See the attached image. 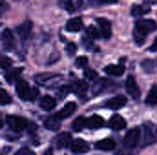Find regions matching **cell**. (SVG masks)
<instances>
[{
	"instance_id": "25",
	"label": "cell",
	"mask_w": 157,
	"mask_h": 155,
	"mask_svg": "<svg viewBox=\"0 0 157 155\" xmlns=\"http://www.w3.org/2000/svg\"><path fill=\"white\" fill-rule=\"evenodd\" d=\"M106 86H110V82L106 80V78H102V80H97V84H95V88H91V91H93V95H99Z\"/></svg>"
},
{
	"instance_id": "2",
	"label": "cell",
	"mask_w": 157,
	"mask_h": 155,
	"mask_svg": "<svg viewBox=\"0 0 157 155\" xmlns=\"http://www.w3.org/2000/svg\"><path fill=\"white\" fill-rule=\"evenodd\" d=\"M141 137H143V146H150L157 139V126L154 122H144L141 128Z\"/></svg>"
},
{
	"instance_id": "5",
	"label": "cell",
	"mask_w": 157,
	"mask_h": 155,
	"mask_svg": "<svg viewBox=\"0 0 157 155\" xmlns=\"http://www.w3.org/2000/svg\"><path fill=\"white\" fill-rule=\"evenodd\" d=\"M141 141V128H132L126 135H124V146L126 148H135Z\"/></svg>"
},
{
	"instance_id": "17",
	"label": "cell",
	"mask_w": 157,
	"mask_h": 155,
	"mask_svg": "<svg viewBox=\"0 0 157 155\" xmlns=\"http://www.w3.org/2000/svg\"><path fill=\"white\" fill-rule=\"evenodd\" d=\"M97 148L102 152H112V150H115V141L113 139H102L97 142Z\"/></svg>"
},
{
	"instance_id": "13",
	"label": "cell",
	"mask_w": 157,
	"mask_h": 155,
	"mask_svg": "<svg viewBox=\"0 0 157 155\" xmlns=\"http://www.w3.org/2000/svg\"><path fill=\"white\" fill-rule=\"evenodd\" d=\"M108 126L112 128V130H124L126 128V120L122 119L121 115H113L112 119H110V122H108Z\"/></svg>"
},
{
	"instance_id": "8",
	"label": "cell",
	"mask_w": 157,
	"mask_h": 155,
	"mask_svg": "<svg viewBox=\"0 0 157 155\" xmlns=\"http://www.w3.org/2000/svg\"><path fill=\"white\" fill-rule=\"evenodd\" d=\"M71 152L73 153H78V155H82V153H86L88 150H90V146H88V142L86 141H82V139H75V141H71Z\"/></svg>"
},
{
	"instance_id": "37",
	"label": "cell",
	"mask_w": 157,
	"mask_h": 155,
	"mask_svg": "<svg viewBox=\"0 0 157 155\" xmlns=\"http://www.w3.org/2000/svg\"><path fill=\"white\" fill-rule=\"evenodd\" d=\"M44 155H53V153H51V152H49V150H48V152H46V153H44Z\"/></svg>"
},
{
	"instance_id": "35",
	"label": "cell",
	"mask_w": 157,
	"mask_h": 155,
	"mask_svg": "<svg viewBox=\"0 0 157 155\" xmlns=\"http://www.w3.org/2000/svg\"><path fill=\"white\" fill-rule=\"evenodd\" d=\"M68 51H70V53H73V51H75V46H73V44H71V42H70V44H68Z\"/></svg>"
},
{
	"instance_id": "21",
	"label": "cell",
	"mask_w": 157,
	"mask_h": 155,
	"mask_svg": "<svg viewBox=\"0 0 157 155\" xmlns=\"http://www.w3.org/2000/svg\"><path fill=\"white\" fill-rule=\"evenodd\" d=\"M82 6H84V4H82L80 0H71V2L68 0V2H62V7L68 9V11H77V9H80Z\"/></svg>"
},
{
	"instance_id": "33",
	"label": "cell",
	"mask_w": 157,
	"mask_h": 155,
	"mask_svg": "<svg viewBox=\"0 0 157 155\" xmlns=\"http://www.w3.org/2000/svg\"><path fill=\"white\" fill-rule=\"evenodd\" d=\"M15 155H35V153H33L29 148H20V150H18V152H17Z\"/></svg>"
},
{
	"instance_id": "18",
	"label": "cell",
	"mask_w": 157,
	"mask_h": 155,
	"mask_svg": "<svg viewBox=\"0 0 157 155\" xmlns=\"http://www.w3.org/2000/svg\"><path fill=\"white\" fill-rule=\"evenodd\" d=\"M104 73H108V75H112V77H119V75H122L124 73V64H117V66H106L104 68Z\"/></svg>"
},
{
	"instance_id": "6",
	"label": "cell",
	"mask_w": 157,
	"mask_h": 155,
	"mask_svg": "<svg viewBox=\"0 0 157 155\" xmlns=\"http://www.w3.org/2000/svg\"><path fill=\"white\" fill-rule=\"evenodd\" d=\"M97 29H99V35L102 39H110L112 37V22L106 20V18H99L97 20Z\"/></svg>"
},
{
	"instance_id": "20",
	"label": "cell",
	"mask_w": 157,
	"mask_h": 155,
	"mask_svg": "<svg viewBox=\"0 0 157 155\" xmlns=\"http://www.w3.org/2000/svg\"><path fill=\"white\" fill-rule=\"evenodd\" d=\"M124 104H126V99H124V97H113V99L108 100L106 106H108L110 110H119V108H122Z\"/></svg>"
},
{
	"instance_id": "10",
	"label": "cell",
	"mask_w": 157,
	"mask_h": 155,
	"mask_svg": "<svg viewBox=\"0 0 157 155\" xmlns=\"http://www.w3.org/2000/svg\"><path fill=\"white\" fill-rule=\"evenodd\" d=\"M71 146V135L70 133H60L55 139V148H70Z\"/></svg>"
},
{
	"instance_id": "30",
	"label": "cell",
	"mask_w": 157,
	"mask_h": 155,
	"mask_svg": "<svg viewBox=\"0 0 157 155\" xmlns=\"http://www.w3.org/2000/svg\"><path fill=\"white\" fill-rule=\"evenodd\" d=\"M75 66H77V68H86V66H88V59H86V57H78L77 62H75Z\"/></svg>"
},
{
	"instance_id": "11",
	"label": "cell",
	"mask_w": 157,
	"mask_h": 155,
	"mask_svg": "<svg viewBox=\"0 0 157 155\" xmlns=\"http://www.w3.org/2000/svg\"><path fill=\"white\" fill-rule=\"evenodd\" d=\"M66 29L71 31V33H77V31H80V29H84V24H82V20H80L78 17H75V18H70V20H68Z\"/></svg>"
},
{
	"instance_id": "22",
	"label": "cell",
	"mask_w": 157,
	"mask_h": 155,
	"mask_svg": "<svg viewBox=\"0 0 157 155\" xmlns=\"http://www.w3.org/2000/svg\"><path fill=\"white\" fill-rule=\"evenodd\" d=\"M150 9V4H143V6H132V15L133 17H141V15H144L146 11Z\"/></svg>"
},
{
	"instance_id": "28",
	"label": "cell",
	"mask_w": 157,
	"mask_h": 155,
	"mask_svg": "<svg viewBox=\"0 0 157 155\" xmlns=\"http://www.w3.org/2000/svg\"><path fill=\"white\" fill-rule=\"evenodd\" d=\"M0 104H4V106L11 104V95L6 89H0Z\"/></svg>"
},
{
	"instance_id": "23",
	"label": "cell",
	"mask_w": 157,
	"mask_h": 155,
	"mask_svg": "<svg viewBox=\"0 0 157 155\" xmlns=\"http://www.w3.org/2000/svg\"><path fill=\"white\" fill-rule=\"evenodd\" d=\"M146 104L148 106H155L157 104V86H152V89H150V93L146 97Z\"/></svg>"
},
{
	"instance_id": "1",
	"label": "cell",
	"mask_w": 157,
	"mask_h": 155,
	"mask_svg": "<svg viewBox=\"0 0 157 155\" xmlns=\"http://www.w3.org/2000/svg\"><path fill=\"white\" fill-rule=\"evenodd\" d=\"M155 29H157L155 20H143V18H139L135 22V28H133V39L137 42V46H141L144 42V39H146V35L155 31Z\"/></svg>"
},
{
	"instance_id": "27",
	"label": "cell",
	"mask_w": 157,
	"mask_h": 155,
	"mask_svg": "<svg viewBox=\"0 0 157 155\" xmlns=\"http://www.w3.org/2000/svg\"><path fill=\"white\" fill-rule=\"evenodd\" d=\"M84 126H86V117H78V119H75V120H73V124H71L73 131H80Z\"/></svg>"
},
{
	"instance_id": "3",
	"label": "cell",
	"mask_w": 157,
	"mask_h": 155,
	"mask_svg": "<svg viewBox=\"0 0 157 155\" xmlns=\"http://www.w3.org/2000/svg\"><path fill=\"white\" fill-rule=\"evenodd\" d=\"M17 93L24 100H35L39 97V89L37 88H31L28 82H17Z\"/></svg>"
},
{
	"instance_id": "15",
	"label": "cell",
	"mask_w": 157,
	"mask_h": 155,
	"mask_svg": "<svg viewBox=\"0 0 157 155\" xmlns=\"http://www.w3.org/2000/svg\"><path fill=\"white\" fill-rule=\"evenodd\" d=\"M2 42H4V47H6V49H13V47H15V40H13L11 29H4V31H2Z\"/></svg>"
},
{
	"instance_id": "32",
	"label": "cell",
	"mask_w": 157,
	"mask_h": 155,
	"mask_svg": "<svg viewBox=\"0 0 157 155\" xmlns=\"http://www.w3.org/2000/svg\"><path fill=\"white\" fill-rule=\"evenodd\" d=\"M9 66H11V60H9V59H4V57H0V68L7 70Z\"/></svg>"
},
{
	"instance_id": "39",
	"label": "cell",
	"mask_w": 157,
	"mask_h": 155,
	"mask_svg": "<svg viewBox=\"0 0 157 155\" xmlns=\"http://www.w3.org/2000/svg\"><path fill=\"white\" fill-rule=\"evenodd\" d=\"M0 155H2V153H0Z\"/></svg>"
},
{
	"instance_id": "38",
	"label": "cell",
	"mask_w": 157,
	"mask_h": 155,
	"mask_svg": "<svg viewBox=\"0 0 157 155\" xmlns=\"http://www.w3.org/2000/svg\"><path fill=\"white\" fill-rule=\"evenodd\" d=\"M2 124H4V120H2V117H0V128H2Z\"/></svg>"
},
{
	"instance_id": "14",
	"label": "cell",
	"mask_w": 157,
	"mask_h": 155,
	"mask_svg": "<svg viewBox=\"0 0 157 155\" xmlns=\"http://www.w3.org/2000/svg\"><path fill=\"white\" fill-rule=\"evenodd\" d=\"M55 106H57V100H55V97H49V95H46V97H42V99H40V108H42V110H46V112H51Z\"/></svg>"
},
{
	"instance_id": "31",
	"label": "cell",
	"mask_w": 157,
	"mask_h": 155,
	"mask_svg": "<svg viewBox=\"0 0 157 155\" xmlns=\"http://www.w3.org/2000/svg\"><path fill=\"white\" fill-rule=\"evenodd\" d=\"M86 78H88V80H97V73H95L93 70H88V68H86Z\"/></svg>"
},
{
	"instance_id": "24",
	"label": "cell",
	"mask_w": 157,
	"mask_h": 155,
	"mask_svg": "<svg viewBox=\"0 0 157 155\" xmlns=\"http://www.w3.org/2000/svg\"><path fill=\"white\" fill-rule=\"evenodd\" d=\"M46 128H49V130L57 131V130L60 128V120H59L57 117H49V119H46Z\"/></svg>"
},
{
	"instance_id": "7",
	"label": "cell",
	"mask_w": 157,
	"mask_h": 155,
	"mask_svg": "<svg viewBox=\"0 0 157 155\" xmlns=\"http://www.w3.org/2000/svg\"><path fill=\"white\" fill-rule=\"evenodd\" d=\"M75 110H77V104H75V102H68V104H66V106H64V108H62V110H60L55 117H57L59 120H64V119H68V117L73 115V113H75Z\"/></svg>"
},
{
	"instance_id": "9",
	"label": "cell",
	"mask_w": 157,
	"mask_h": 155,
	"mask_svg": "<svg viewBox=\"0 0 157 155\" xmlns=\"http://www.w3.org/2000/svg\"><path fill=\"white\" fill-rule=\"evenodd\" d=\"M126 91H128V95H130V97H133V99H137V97H139L137 82H135V78L132 77V75L126 78Z\"/></svg>"
},
{
	"instance_id": "36",
	"label": "cell",
	"mask_w": 157,
	"mask_h": 155,
	"mask_svg": "<svg viewBox=\"0 0 157 155\" xmlns=\"http://www.w3.org/2000/svg\"><path fill=\"white\" fill-rule=\"evenodd\" d=\"M150 51H157V39L154 40V44H152V47H150Z\"/></svg>"
},
{
	"instance_id": "34",
	"label": "cell",
	"mask_w": 157,
	"mask_h": 155,
	"mask_svg": "<svg viewBox=\"0 0 157 155\" xmlns=\"http://www.w3.org/2000/svg\"><path fill=\"white\" fill-rule=\"evenodd\" d=\"M6 9H7V4H6V2H0V17L4 15V11H6Z\"/></svg>"
},
{
	"instance_id": "19",
	"label": "cell",
	"mask_w": 157,
	"mask_h": 155,
	"mask_svg": "<svg viewBox=\"0 0 157 155\" xmlns=\"http://www.w3.org/2000/svg\"><path fill=\"white\" fill-rule=\"evenodd\" d=\"M73 91L77 93L80 99H84V97H86V91H88L86 82H84V80H75V82H73Z\"/></svg>"
},
{
	"instance_id": "4",
	"label": "cell",
	"mask_w": 157,
	"mask_h": 155,
	"mask_svg": "<svg viewBox=\"0 0 157 155\" xmlns=\"http://www.w3.org/2000/svg\"><path fill=\"white\" fill-rule=\"evenodd\" d=\"M6 124H7L11 130H15V131H22L24 128H28V126H29V122H28L24 117H18V115L6 117Z\"/></svg>"
},
{
	"instance_id": "16",
	"label": "cell",
	"mask_w": 157,
	"mask_h": 155,
	"mask_svg": "<svg viewBox=\"0 0 157 155\" xmlns=\"http://www.w3.org/2000/svg\"><path fill=\"white\" fill-rule=\"evenodd\" d=\"M17 33L20 35V39H29V35H31V22L28 20V22L20 24V26L17 28Z\"/></svg>"
},
{
	"instance_id": "12",
	"label": "cell",
	"mask_w": 157,
	"mask_h": 155,
	"mask_svg": "<svg viewBox=\"0 0 157 155\" xmlns=\"http://www.w3.org/2000/svg\"><path fill=\"white\" fill-rule=\"evenodd\" d=\"M86 126L90 130H97V128H102L104 126V120H102V117H99V115H91V117L86 119Z\"/></svg>"
},
{
	"instance_id": "26",
	"label": "cell",
	"mask_w": 157,
	"mask_h": 155,
	"mask_svg": "<svg viewBox=\"0 0 157 155\" xmlns=\"http://www.w3.org/2000/svg\"><path fill=\"white\" fill-rule=\"evenodd\" d=\"M20 75H22L20 70H11V71L6 75V80H7V82H17V80L20 78ZM18 82H20V80H18Z\"/></svg>"
},
{
	"instance_id": "29",
	"label": "cell",
	"mask_w": 157,
	"mask_h": 155,
	"mask_svg": "<svg viewBox=\"0 0 157 155\" xmlns=\"http://www.w3.org/2000/svg\"><path fill=\"white\" fill-rule=\"evenodd\" d=\"M86 35H88L86 39H97V37H101V35H99V29H97V28H93V26H91V28H88Z\"/></svg>"
}]
</instances>
